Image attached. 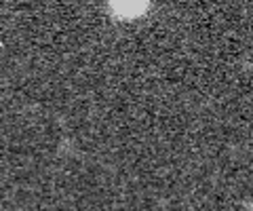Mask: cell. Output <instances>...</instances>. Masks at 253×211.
Returning <instances> with one entry per match:
<instances>
[{
	"mask_svg": "<svg viewBox=\"0 0 253 211\" xmlns=\"http://www.w3.org/2000/svg\"><path fill=\"white\" fill-rule=\"evenodd\" d=\"M114 6L121 13H126V15H133V13H137L144 9V4H146V0H112Z\"/></svg>",
	"mask_w": 253,
	"mask_h": 211,
	"instance_id": "6da1fadb",
	"label": "cell"
}]
</instances>
